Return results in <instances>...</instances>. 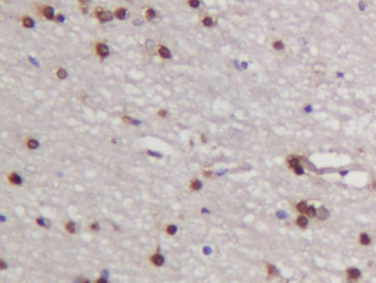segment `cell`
I'll use <instances>...</instances> for the list:
<instances>
[{
	"label": "cell",
	"mask_w": 376,
	"mask_h": 283,
	"mask_svg": "<svg viewBox=\"0 0 376 283\" xmlns=\"http://www.w3.org/2000/svg\"><path fill=\"white\" fill-rule=\"evenodd\" d=\"M94 12H95L96 18L98 19L100 22H108V21H112L113 19H114V17H115V14H114L113 12L105 11L102 7H97V8H95Z\"/></svg>",
	"instance_id": "6da1fadb"
},
{
	"label": "cell",
	"mask_w": 376,
	"mask_h": 283,
	"mask_svg": "<svg viewBox=\"0 0 376 283\" xmlns=\"http://www.w3.org/2000/svg\"><path fill=\"white\" fill-rule=\"evenodd\" d=\"M95 51L100 59H105L109 55V47L102 42H97L95 44Z\"/></svg>",
	"instance_id": "7a4b0ae2"
},
{
	"label": "cell",
	"mask_w": 376,
	"mask_h": 283,
	"mask_svg": "<svg viewBox=\"0 0 376 283\" xmlns=\"http://www.w3.org/2000/svg\"><path fill=\"white\" fill-rule=\"evenodd\" d=\"M41 14L47 20H53L54 19V10L51 6H42L41 8Z\"/></svg>",
	"instance_id": "3957f363"
},
{
	"label": "cell",
	"mask_w": 376,
	"mask_h": 283,
	"mask_svg": "<svg viewBox=\"0 0 376 283\" xmlns=\"http://www.w3.org/2000/svg\"><path fill=\"white\" fill-rule=\"evenodd\" d=\"M158 54L162 59H171V53L169 51V49L163 46V45H159L158 46Z\"/></svg>",
	"instance_id": "277c9868"
},
{
	"label": "cell",
	"mask_w": 376,
	"mask_h": 283,
	"mask_svg": "<svg viewBox=\"0 0 376 283\" xmlns=\"http://www.w3.org/2000/svg\"><path fill=\"white\" fill-rule=\"evenodd\" d=\"M347 277L350 280H357L361 277V272L355 268H350L347 269Z\"/></svg>",
	"instance_id": "5b68a950"
},
{
	"label": "cell",
	"mask_w": 376,
	"mask_h": 283,
	"mask_svg": "<svg viewBox=\"0 0 376 283\" xmlns=\"http://www.w3.org/2000/svg\"><path fill=\"white\" fill-rule=\"evenodd\" d=\"M21 24L22 27L27 28V29H31L34 27V21L32 20V18H30L28 16H24L23 18L21 19Z\"/></svg>",
	"instance_id": "8992f818"
},
{
	"label": "cell",
	"mask_w": 376,
	"mask_h": 283,
	"mask_svg": "<svg viewBox=\"0 0 376 283\" xmlns=\"http://www.w3.org/2000/svg\"><path fill=\"white\" fill-rule=\"evenodd\" d=\"M114 14H115V17H116L117 19H119V20H124V19H126V17H127V10H126L125 8L119 7V8H117V9L115 10Z\"/></svg>",
	"instance_id": "52a82bcc"
},
{
	"label": "cell",
	"mask_w": 376,
	"mask_h": 283,
	"mask_svg": "<svg viewBox=\"0 0 376 283\" xmlns=\"http://www.w3.org/2000/svg\"><path fill=\"white\" fill-rule=\"evenodd\" d=\"M317 215H318V217H319V219H325V218L329 217L330 213L324 206H321L317 211Z\"/></svg>",
	"instance_id": "ba28073f"
},
{
	"label": "cell",
	"mask_w": 376,
	"mask_h": 283,
	"mask_svg": "<svg viewBox=\"0 0 376 283\" xmlns=\"http://www.w3.org/2000/svg\"><path fill=\"white\" fill-rule=\"evenodd\" d=\"M360 242H361L362 245H364V246H367V245H370V243H371L370 236H368L367 234H365V232H362V234L360 235Z\"/></svg>",
	"instance_id": "9c48e42d"
},
{
	"label": "cell",
	"mask_w": 376,
	"mask_h": 283,
	"mask_svg": "<svg viewBox=\"0 0 376 283\" xmlns=\"http://www.w3.org/2000/svg\"><path fill=\"white\" fill-rule=\"evenodd\" d=\"M156 11L153 10L152 8H148L147 10L145 11V17H146V19L147 20H149V21H151V20H153V19L156 18Z\"/></svg>",
	"instance_id": "30bf717a"
},
{
	"label": "cell",
	"mask_w": 376,
	"mask_h": 283,
	"mask_svg": "<svg viewBox=\"0 0 376 283\" xmlns=\"http://www.w3.org/2000/svg\"><path fill=\"white\" fill-rule=\"evenodd\" d=\"M297 225L299 226L300 228H305V227H307V225H308V218L307 217H305V216H299L298 218H297Z\"/></svg>",
	"instance_id": "8fae6325"
},
{
	"label": "cell",
	"mask_w": 376,
	"mask_h": 283,
	"mask_svg": "<svg viewBox=\"0 0 376 283\" xmlns=\"http://www.w3.org/2000/svg\"><path fill=\"white\" fill-rule=\"evenodd\" d=\"M55 75H56V77L60 78V79H64V78H66V76H67V73H66V71H65L64 68H62V67H58V70L55 71Z\"/></svg>",
	"instance_id": "7c38bea8"
},
{
	"label": "cell",
	"mask_w": 376,
	"mask_h": 283,
	"mask_svg": "<svg viewBox=\"0 0 376 283\" xmlns=\"http://www.w3.org/2000/svg\"><path fill=\"white\" fill-rule=\"evenodd\" d=\"M288 164L290 167L294 169V167L297 166V165L300 164V158H297V157H292V158H290V159L288 160Z\"/></svg>",
	"instance_id": "4fadbf2b"
},
{
	"label": "cell",
	"mask_w": 376,
	"mask_h": 283,
	"mask_svg": "<svg viewBox=\"0 0 376 283\" xmlns=\"http://www.w3.org/2000/svg\"><path fill=\"white\" fill-rule=\"evenodd\" d=\"M307 209H308V205H307L305 202H300L299 204L297 205V211L300 214H306Z\"/></svg>",
	"instance_id": "5bb4252c"
},
{
	"label": "cell",
	"mask_w": 376,
	"mask_h": 283,
	"mask_svg": "<svg viewBox=\"0 0 376 283\" xmlns=\"http://www.w3.org/2000/svg\"><path fill=\"white\" fill-rule=\"evenodd\" d=\"M306 214L308 215V217H310V218H314V217L317 216V209H316L313 206H308V209H307Z\"/></svg>",
	"instance_id": "9a60e30c"
},
{
	"label": "cell",
	"mask_w": 376,
	"mask_h": 283,
	"mask_svg": "<svg viewBox=\"0 0 376 283\" xmlns=\"http://www.w3.org/2000/svg\"><path fill=\"white\" fill-rule=\"evenodd\" d=\"M202 23H203V25H205V27H212L214 22H213V19L210 16H205L204 18L202 19Z\"/></svg>",
	"instance_id": "2e32d148"
},
{
	"label": "cell",
	"mask_w": 376,
	"mask_h": 283,
	"mask_svg": "<svg viewBox=\"0 0 376 283\" xmlns=\"http://www.w3.org/2000/svg\"><path fill=\"white\" fill-rule=\"evenodd\" d=\"M151 261L156 265H162V262H163V258L161 256H159V254H156V256H153L152 258H151Z\"/></svg>",
	"instance_id": "e0dca14e"
},
{
	"label": "cell",
	"mask_w": 376,
	"mask_h": 283,
	"mask_svg": "<svg viewBox=\"0 0 376 283\" xmlns=\"http://www.w3.org/2000/svg\"><path fill=\"white\" fill-rule=\"evenodd\" d=\"M27 147L29 148V149H36V147H38V141H35L34 139H29L28 141H27Z\"/></svg>",
	"instance_id": "ac0fdd59"
},
{
	"label": "cell",
	"mask_w": 376,
	"mask_h": 283,
	"mask_svg": "<svg viewBox=\"0 0 376 283\" xmlns=\"http://www.w3.org/2000/svg\"><path fill=\"white\" fill-rule=\"evenodd\" d=\"M188 3L191 8H199V6H200V1L199 0H189Z\"/></svg>",
	"instance_id": "d6986e66"
},
{
	"label": "cell",
	"mask_w": 376,
	"mask_h": 283,
	"mask_svg": "<svg viewBox=\"0 0 376 283\" xmlns=\"http://www.w3.org/2000/svg\"><path fill=\"white\" fill-rule=\"evenodd\" d=\"M272 46L275 47L276 50H282L285 47V45H283V43L281 41H275L274 44H272Z\"/></svg>",
	"instance_id": "ffe728a7"
},
{
	"label": "cell",
	"mask_w": 376,
	"mask_h": 283,
	"mask_svg": "<svg viewBox=\"0 0 376 283\" xmlns=\"http://www.w3.org/2000/svg\"><path fill=\"white\" fill-rule=\"evenodd\" d=\"M267 270H268V274H269V275H276L277 274V271H276V269H275L274 265H268V267H267Z\"/></svg>",
	"instance_id": "44dd1931"
},
{
	"label": "cell",
	"mask_w": 376,
	"mask_h": 283,
	"mask_svg": "<svg viewBox=\"0 0 376 283\" xmlns=\"http://www.w3.org/2000/svg\"><path fill=\"white\" fill-rule=\"evenodd\" d=\"M294 171L296 172V174H298V175H301V174H303V167L301 166V165H297L296 167H294Z\"/></svg>",
	"instance_id": "7402d4cb"
},
{
	"label": "cell",
	"mask_w": 376,
	"mask_h": 283,
	"mask_svg": "<svg viewBox=\"0 0 376 283\" xmlns=\"http://www.w3.org/2000/svg\"><path fill=\"white\" fill-rule=\"evenodd\" d=\"M192 189H201V182L198 180H194L192 182Z\"/></svg>",
	"instance_id": "603a6c76"
},
{
	"label": "cell",
	"mask_w": 376,
	"mask_h": 283,
	"mask_svg": "<svg viewBox=\"0 0 376 283\" xmlns=\"http://www.w3.org/2000/svg\"><path fill=\"white\" fill-rule=\"evenodd\" d=\"M9 178H10V181H11V182H14V183H19V182H20V178H19V176H17L14 173H13V174H11Z\"/></svg>",
	"instance_id": "cb8c5ba5"
},
{
	"label": "cell",
	"mask_w": 376,
	"mask_h": 283,
	"mask_svg": "<svg viewBox=\"0 0 376 283\" xmlns=\"http://www.w3.org/2000/svg\"><path fill=\"white\" fill-rule=\"evenodd\" d=\"M80 9H81V11L83 12V13H87L88 12V6L85 3V5H81L80 6Z\"/></svg>",
	"instance_id": "d4e9b609"
},
{
	"label": "cell",
	"mask_w": 376,
	"mask_h": 283,
	"mask_svg": "<svg viewBox=\"0 0 376 283\" xmlns=\"http://www.w3.org/2000/svg\"><path fill=\"white\" fill-rule=\"evenodd\" d=\"M158 116L162 117V118H165V117H167V116H168V111H165V110H159V111H158Z\"/></svg>",
	"instance_id": "484cf974"
},
{
	"label": "cell",
	"mask_w": 376,
	"mask_h": 283,
	"mask_svg": "<svg viewBox=\"0 0 376 283\" xmlns=\"http://www.w3.org/2000/svg\"><path fill=\"white\" fill-rule=\"evenodd\" d=\"M167 230L169 231V234H174V232H176V228L174 227V226H169V227L167 228Z\"/></svg>",
	"instance_id": "4316f807"
},
{
	"label": "cell",
	"mask_w": 376,
	"mask_h": 283,
	"mask_svg": "<svg viewBox=\"0 0 376 283\" xmlns=\"http://www.w3.org/2000/svg\"><path fill=\"white\" fill-rule=\"evenodd\" d=\"M78 1H80V5H85V3L87 5V2L89 0H78Z\"/></svg>",
	"instance_id": "83f0119b"
},
{
	"label": "cell",
	"mask_w": 376,
	"mask_h": 283,
	"mask_svg": "<svg viewBox=\"0 0 376 283\" xmlns=\"http://www.w3.org/2000/svg\"><path fill=\"white\" fill-rule=\"evenodd\" d=\"M63 20H64V17L62 14H59L58 16V21H63Z\"/></svg>",
	"instance_id": "f1b7e54d"
},
{
	"label": "cell",
	"mask_w": 376,
	"mask_h": 283,
	"mask_svg": "<svg viewBox=\"0 0 376 283\" xmlns=\"http://www.w3.org/2000/svg\"><path fill=\"white\" fill-rule=\"evenodd\" d=\"M372 187L374 189H376V181H374V182L372 183Z\"/></svg>",
	"instance_id": "f546056e"
}]
</instances>
